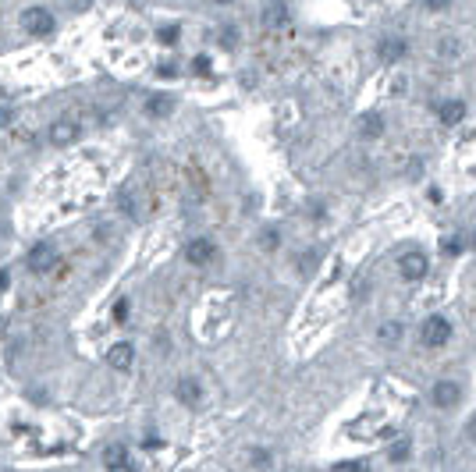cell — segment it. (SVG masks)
Segmentation results:
<instances>
[{
	"instance_id": "obj_1",
	"label": "cell",
	"mask_w": 476,
	"mask_h": 472,
	"mask_svg": "<svg viewBox=\"0 0 476 472\" xmlns=\"http://www.w3.org/2000/svg\"><path fill=\"white\" fill-rule=\"evenodd\" d=\"M22 29H26L29 36H36V40H47V36L57 29V18H54V11H47V8H26V11H22Z\"/></svg>"
},
{
	"instance_id": "obj_2",
	"label": "cell",
	"mask_w": 476,
	"mask_h": 472,
	"mask_svg": "<svg viewBox=\"0 0 476 472\" xmlns=\"http://www.w3.org/2000/svg\"><path fill=\"white\" fill-rule=\"evenodd\" d=\"M419 341L426 345V348H444L448 341H451V320L448 316H426L423 320V327H419Z\"/></svg>"
},
{
	"instance_id": "obj_3",
	"label": "cell",
	"mask_w": 476,
	"mask_h": 472,
	"mask_svg": "<svg viewBox=\"0 0 476 472\" xmlns=\"http://www.w3.org/2000/svg\"><path fill=\"white\" fill-rule=\"evenodd\" d=\"M426 270H430V260H426L423 249H405V253L398 256V274H402V281L416 284V281L426 277Z\"/></svg>"
},
{
	"instance_id": "obj_4",
	"label": "cell",
	"mask_w": 476,
	"mask_h": 472,
	"mask_svg": "<svg viewBox=\"0 0 476 472\" xmlns=\"http://www.w3.org/2000/svg\"><path fill=\"white\" fill-rule=\"evenodd\" d=\"M26 267H29V274H50L57 267V249L50 242H36L26 253Z\"/></svg>"
},
{
	"instance_id": "obj_5",
	"label": "cell",
	"mask_w": 476,
	"mask_h": 472,
	"mask_svg": "<svg viewBox=\"0 0 476 472\" xmlns=\"http://www.w3.org/2000/svg\"><path fill=\"white\" fill-rule=\"evenodd\" d=\"M213 260H217L213 238H188L185 242V263L188 267H210Z\"/></svg>"
},
{
	"instance_id": "obj_6",
	"label": "cell",
	"mask_w": 476,
	"mask_h": 472,
	"mask_svg": "<svg viewBox=\"0 0 476 472\" xmlns=\"http://www.w3.org/2000/svg\"><path fill=\"white\" fill-rule=\"evenodd\" d=\"M405 54H409V40L405 36H380L377 40L380 64H398V61H405Z\"/></svg>"
},
{
	"instance_id": "obj_7",
	"label": "cell",
	"mask_w": 476,
	"mask_h": 472,
	"mask_svg": "<svg viewBox=\"0 0 476 472\" xmlns=\"http://www.w3.org/2000/svg\"><path fill=\"white\" fill-rule=\"evenodd\" d=\"M430 401H434L437 408H455V405L462 401V387H458L455 380H437V384L430 387Z\"/></svg>"
},
{
	"instance_id": "obj_8",
	"label": "cell",
	"mask_w": 476,
	"mask_h": 472,
	"mask_svg": "<svg viewBox=\"0 0 476 472\" xmlns=\"http://www.w3.org/2000/svg\"><path fill=\"white\" fill-rule=\"evenodd\" d=\"M79 135H82V125L72 121V117H61V121L50 125V142L54 146H72V142H79Z\"/></svg>"
},
{
	"instance_id": "obj_9",
	"label": "cell",
	"mask_w": 476,
	"mask_h": 472,
	"mask_svg": "<svg viewBox=\"0 0 476 472\" xmlns=\"http://www.w3.org/2000/svg\"><path fill=\"white\" fill-rule=\"evenodd\" d=\"M132 362H135V345H132V341H118V345H110V352H107V366H110V369L128 373Z\"/></svg>"
},
{
	"instance_id": "obj_10",
	"label": "cell",
	"mask_w": 476,
	"mask_h": 472,
	"mask_svg": "<svg viewBox=\"0 0 476 472\" xmlns=\"http://www.w3.org/2000/svg\"><path fill=\"white\" fill-rule=\"evenodd\" d=\"M174 398H178L185 408H199V405H203V387H199V380L181 376V380L174 384Z\"/></svg>"
},
{
	"instance_id": "obj_11",
	"label": "cell",
	"mask_w": 476,
	"mask_h": 472,
	"mask_svg": "<svg viewBox=\"0 0 476 472\" xmlns=\"http://www.w3.org/2000/svg\"><path fill=\"white\" fill-rule=\"evenodd\" d=\"M462 117H465V103H462V100H444V103L437 107V121H441V125H448V128H451V125H458Z\"/></svg>"
},
{
	"instance_id": "obj_12",
	"label": "cell",
	"mask_w": 476,
	"mask_h": 472,
	"mask_svg": "<svg viewBox=\"0 0 476 472\" xmlns=\"http://www.w3.org/2000/svg\"><path fill=\"white\" fill-rule=\"evenodd\" d=\"M359 135H363V139H380V135H384V114H377V110L363 114V117H359Z\"/></svg>"
},
{
	"instance_id": "obj_13",
	"label": "cell",
	"mask_w": 476,
	"mask_h": 472,
	"mask_svg": "<svg viewBox=\"0 0 476 472\" xmlns=\"http://www.w3.org/2000/svg\"><path fill=\"white\" fill-rule=\"evenodd\" d=\"M264 25H271V29H278V25H285L288 22V4H285V0H271V4L264 8Z\"/></svg>"
},
{
	"instance_id": "obj_14",
	"label": "cell",
	"mask_w": 476,
	"mask_h": 472,
	"mask_svg": "<svg viewBox=\"0 0 476 472\" xmlns=\"http://www.w3.org/2000/svg\"><path fill=\"white\" fill-rule=\"evenodd\" d=\"M402 338H405V327H402L398 320H387V323H380V330H377V341L387 345V348H395Z\"/></svg>"
},
{
	"instance_id": "obj_15",
	"label": "cell",
	"mask_w": 476,
	"mask_h": 472,
	"mask_svg": "<svg viewBox=\"0 0 476 472\" xmlns=\"http://www.w3.org/2000/svg\"><path fill=\"white\" fill-rule=\"evenodd\" d=\"M171 110H174V100L164 96V93H153V96L146 100V114H149V117H167Z\"/></svg>"
},
{
	"instance_id": "obj_16",
	"label": "cell",
	"mask_w": 476,
	"mask_h": 472,
	"mask_svg": "<svg viewBox=\"0 0 476 472\" xmlns=\"http://www.w3.org/2000/svg\"><path fill=\"white\" fill-rule=\"evenodd\" d=\"M103 465H107V472L128 465V447H125V444H110V447L103 451Z\"/></svg>"
},
{
	"instance_id": "obj_17",
	"label": "cell",
	"mask_w": 476,
	"mask_h": 472,
	"mask_svg": "<svg viewBox=\"0 0 476 472\" xmlns=\"http://www.w3.org/2000/svg\"><path fill=\"white\" fill-rule=\"evenodd\" d=\"M278 246H281V227H264V234H260V249L264 253H278Z\"/></svg>"
},
{
	"instance_id": "obj_18",
	"label": "cell",
	"mask_w": 476,
	"mask_h": 472,
	"mask_svg": "<svg viewBox=\"0 0 476 472\" xmlns=\"http://www.w3.org/2000/svg\"><path fill=\"white\" fill-rule=\"evenodd\" d=\"M409 454H412V444H409L405 437H402V440H395V444L387 447V458H391L395 465H398V461H409Z\"/></svg>"
},
{
	"instance_id": "obj_19",
	"label": "cell",
	"mask_w": 476,
	"mask_h": 472,
	"mask_svg": "<svg viewBox=\"0 0 476 472\" xmlns=\"http://www.w3.org/2000/svg\"><path fill=\"white\" fill-rule=\"evenodd\" d=\"M157 40H160L164 47H178V43H181V25H164V29H157Z\"/></svg>"
},
{
	"instance_id": "obj_20",
	"label": "cell",
	"mask_w": 476,
	"mask_h": 472,
	"mask_svg": "<svg viewBox=\"0 0 476 472\" xmlns=\"http://www.w3.org/2000/svg\"><path fill=\"white\" fill-rule=\"evenodd\" d=\"M217 43H220L224 50H234V47H238V29H234V25H224V29H220V40H217Z\"/></svg>"
},
{
	"instance_id": "obj_21",
	"label": "cell",
	"mask_w": 476,
	"mask_h": 472,
	"mask_svg": "<svg viewBox=\"0 0 476 472\" xmlns=\"http://www.w3.org/2000/svg\"><path fill=\"white\" fill-rule=\"evenodd\" d=\"M118 206H121V213H125V217H139V209H135V199H132V192H128V188L118 195Z\"/></svg>"
},
{
	"instance_id": "obj_22",
	"label": "cell",
	"mask_w": 476,
	"mask_h": 472,
	"mask_svg": "<svg viewBox=\"0 0 476 472\" xmlns=\"http://www.w3.org/2000/svg\"><path fill=\"white\" fill-rule=\"evenodd\" d=\"M249 461L260 465V468H267V465H271V451H267V447H253V451H249Z\"/></svg>"
},
{
	"instance_id": "obj_23",
	"label": "cell",
	"mask_w": 476,
	"mask_h": 472,
	"mask_svg": "<svg viewBox=\"0 0 476 472\" xmlns=\"http://www.w3.org/2000/svg\"><path fill=\"white\" fill-rule=\"evenodd\" d=\"M441 249H444V256H458V253L465 249V242H462V238H444Z\"/></svg>"
},
{
	"instance_id": "obj_24",
	"label": "cell",
	"mask_w": 476,
	"mask_h": 472,
	"mask_svg": "<svg viewBox=\"0 0 476 472\" xmlns=\"http://www.w3.org/2000/svg\"><path fill=\"white\" fill-rule=\"evenodd\" d=\"M317 260H320V253H302V256H299V270L310 274V270L317 267Z\"/></svg>"
},
{
	"instance_id": "obj_25",
	"label": "cell",
	"mask_w": 476,
	"mask_h": 472,
	"mask_svg": "<svg viewBox=\"0 0 476 472\" xmlns=\"http://www.w3.org/2000/svg\"><path fill=\"white\" fill-rule=\"evenodd\" d=\"M458 50H462V47L455 43V36H444V40H441V54H444V57H455Z\"/></svg>"
},
{
	"instance_id": "obj_26",
	"label": "cell",
	"mask_w": 476,
	"mask_h": 472,
	"mask_svg": "<svg viewBox=\"0 0 476 472\" xmlns=\"http://www.w3.org/2000/svg\"><path fill=\"white\" fill-rule=\"evenodd\" d=\"M423 8H426V11H434V15H441V11H448V8H451V0H423Z\"/></svg>"
},
{
	"instance_id": "obj_27",
	"label": "cell",
	"mask_w": 476,
	"mask_h": 472,
	"mask_svg": "<svg viewBox=\"0 0 476 472\" xmlns=\"http://www.w3.org/2000/svg\"><path fill=\"white\" fill-rule=\"evenodd\" d=\"M192 71H196V75H210V57H206V54L196 57V61H192Z\"/></svg>"
},
{
	"instance_id": "obj_28",
	"label": "cell",
	"mask_w": 476,
	"mask_h": 472,
	"mask_svg": "<svg viewBox=\"0 0 476 472\" xmlns=\"http://www.w3.org/2000/svg\"><path fill=\"white\" fill-rule=\"evenodd\" d=\"M125 320H128V299H121L114 306V323H125Z\"/></svg>"
},
{
	"instance_id": "obj_29",
	"label": "cell",
	"mask_w": 476,
	"mask_h": 472,
	"mask_svg": "<svg viewBox=\"0 0 476 472\" xmlns=\"http://www.w3.org/2000/svg\"><path fill=\"white\" fill-rule=\"evenodd\" d=\"M331 472H363V461H338Z\"/></svg>"
},
{
	"instance_id": "obj_30",
	"label": "cell",
	"mask_w": 476,
	"mask_h": 472,
	"mask_svg": "<svg viewBox=\"0 0 476 472\" xmlns=\"http://www.w3.org/2000/svg\"><path fill=\"white\" fill-rule=\"evenodd\" d=\"M68 8H72V11H89L93 0H68Z\"/></svg>"
},
{
	"instance_id": "obj_31",
	"label": "cell",
	"mask_w": 476,
	"mask_h": 472,
	"mask_svg": "<svg viewBox=\"0 0 476 472\" xmlns=\"http://www.w3.org/2000/svg\"><path fill=\"white\" fill-rule=\"evenodd\" d=\"M15 121V110L11 107H0V125H11Z\"/></svg>"
},
{
	"instance_id": "obj_32",
	"label": "cell",
	"mask_w": 476,
	"mask_h": 472,
	"mask_svg": "<svg viewBox=\"0 0 476 472\" xmlns=\"http://www.w3.org/2000/svg\"><path fill=\"white\" fill-rule=\"evenodd\" d=\"M465 437L476 444V415H469V422H465Z\"/></svg>"
},
{
	"instance_id": "obj_33",
	"label": "cell",
	"mask_w": 476,
	"mask_h": 472,
	"mask_svg": "<svg viewBox=\"0 0 476 472\" xmlns=\"http://www.w3.org/2000/svg\"><path fill=\"white\" fill-rule=\"evenodd\" d=\"M142 447H146V451H157V447H164V440H160V437H146Z\"/></svg>"
},
{
	"instance_id": "obj_34",
	"label": "cell",
	"mask_w": 476,
	"mask_h": 472,
	"mask_svg": "<svg viewBox=\"0 0 476 472\" xmlns=\"http://www.w3.org/2000/svg\"><path fill=\"white\" fill-rule=\"evenodd\" d=\"M8 284H11V277H8V270H0V292H4Z\"/></svg>"
},
{
	"instance_id": "obj_35",
	"label": "cell",
	"mask_w": 476,
	"mask_h": 472,
	"mask_svg": "<svg viewBox=\"0 0 476 472\" xmlns=\"http://www.w3.org/2000/svg\"><path fill=\"white\" fill-rule=\"evenodd\" d=\"M114 472H135V468H132V461H128V465H121V468H114Z\"/></svg>"
},
{
	"instance_id": "obj_36",
	"label": "cell",
	"mask_w": 476,
	"mask_h": 472,
	"mask_svg": "<svg viewBox=\"0 0 476 472\" xmlns=\"http://www.w3.org/2000/svg\"><path fill=\"white\" fill-rule=\"evenodd\" d=\"M217 4H234V0H217Z\"/></svg>"
}]
</instances>
